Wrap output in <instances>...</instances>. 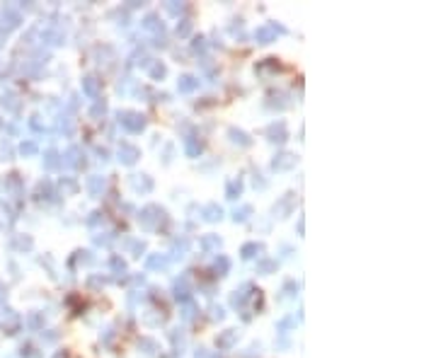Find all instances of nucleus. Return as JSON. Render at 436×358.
I'll return each mask as SVG.
<instances>
[{
	"label": "nucleus",
	"instance_id": "obj_2",
	"mask_svg": "<svg viewBox=\"0 0 436 358\" xmlns=\"http://www.w3.org/2000/svg\"><path fill=\"white\" fill-rule=\"evenodd\" d=\"M139 148L131 146V143H121L119 146V160L124 162V165H133L136 160H139Z\"/></svg>",
	"mask_w": 436,
	"mask_h": 358
},
{
	"label": "nucleus",
	"instance_id": "obj_9",
	"mask_svg": "<svg viewBox=\"0 0 436 358\" xmlns=\"http://www.w3.org/2000/svg\"><path fill=\"white\" fill-rule=\"evenodd\" d=\"M291 206H293V194H286V199L279 203V206H274V216H279V218H284V213L291 211Z\"/></svg>",
	"mask_w": 436,
	"mask_h": 358
},
{
	"label": "nucleus",
	"instance_id": "obj_14",
	"mask_svg": "<svg viewBox=\"0 0 436 358\" xmlns=\"http://www.w3.org/2000/svg\"><path fill=\"white\" fill-rule=\"evenodd\" d=\"M269 140L271 143H284L286 140V131H284V124H279V133H277V126H271L269 129Z\"/></svg>",
	"mask_w": 436,
	"mask_h": 358
},
{
	"label": "nucleus",
	"instance_id": "obj_16",
	"mask_svg": "<svg viewBox=\"0 0 436 358\" xmlns=\"http://www.w3.org/2000/svg\"><path fill=\"white\" fill-rule=\"evenodd\" d=\"M274 269H277V261H271V259H264V261H260V264H257V271H260V274H271V271H274Z\"/></svg>",
	"mask_w": 436,
	"mask_h": 358
},
{
	"label": "nucleus",
	"instance_id": "obj_6",
	"mask_svg": "<svg viewBox=\"0 0 436 358\" xmlns=\"http://www.w3.org/2000/svg\"><path fill=\"white\" fill-rule=\"evenodd\" d=\"M177 87H179V92H194L196 87H199V80L192 78V75H182L179 83H177Z\"/></svg>",
	"mask_w": 436,
	"mask_h": 358
},
{
	"label": "nucleus",
	"instance_id": "obj_5",
	"mask_svg": "<svg viewBox=\"0 0 436 358\" xmlns=\"http://www.w3.org/2000/svg\"><path fill=\"white\" fill-rule=\"evenodd\" d=\"M131 184H133L136 192H150V189H153V182H150L148 175H133Z\"/></svg>",
	"mask_w": 436,
	"mask_h": 358
},
{
	"label": "nucleus",
	"instance_id": "obj_23",
	"mask_svg": "<svg viewBox=\"0 0 436 358\" xmlns=\"http://www.w3.org/2000/svg\"><path fill=\"white\" fill-rule=\"evenodd\" d=\"M250 213H252L250 206H242L240 211H235V213H233V221H235V223H238V221H245V218H247Z\"/></svg>",
	"mask_w": 436,
	"mask_h": 358
},
{
	"label": "nucleus",
	"instance_id": "obj_29",
	"mask_svg": "<svg viewBox=\"0 0 436 358\" xmlns=\"http://www.w3.org/2000/svg\"><path fill=\"white\" fill-rule=\"evenodd\" d=\"M22 358H41V353H37V349H32V346H27V349H22V353H19Z\"/></svg>",
	"mask_w": 436,
	"mask_h": 358
},
{
	"label": "nucleus",
	"instance_id": "obj_12",
	"mask_svg": "<svg viewBox=\"0 0 436 358\" xmlns=\"http://www.w3.org/2000/svg\"><path fill=\"white\" fill-rule=\"evenodd\" d=\"M78 155H80V150L78 148H71L68 153H65V157L61 160L65 167H75V165H80V160H78Z\"/></svg>",
	"mask_w": 436,
	"mask_h": 358
},
{
	"label": "nucleus",
	"instance_id": "obj_21",
	"mask_svg": "<svg viewBox=\"0 0 436 358\" xmlns=\"http://www.w3.org/2000/svg\"><path fill=\"white\" fill-rule=\"evenodd\" d=\"M175 291H177V300H187V298H189V291H187V283L185 281H182V283H179V281H177V285H175Z\"/></svg>",
	"mask_w": 436,
	"mask_h": 358
},
{
	"label": "nucleus",
	"instance_id": "obj_28",
	"mask_svg": "<svg viewBox=\"0 0 436 358\" xmlns=\"http://www.w3.org/2000/svg\"><path fill=\"white\" fill-rule=\"evenodd\" d=\"M150 75H153V78H163V75H165V65L155 63L153 68H150Z\"/></svg>",
	"mask_w": 436,
	"mask_h": 358
},
{
	"label": "nucleus",
	"instance_id": "obj_26",
	"mask_svg": "<svg viewBox=\"0 0 436 358\" xmlns=\"http://www.w3.org/2000/svg\"><path fill=\"white\" fill-rule=\"evenodd\" d=\"M148 269H165V259L163 257H150L148 259Z\"/></svg>",
	"mask_w": 436,
	"mask_h": 358
},
{
	"label": "nucleus",
	"instance_id": "obj_8",
	"mask_svg": "<svg viewBox=\"0 0 436 358\" xmlns=\"http://www.w3.org/2000/svg\"><path fill=\"white\" fill-rule=\"evenodd\" d=\"M87 189H90V194H93V196H100V194H102V189H104V177H90V179H87Z\"/></svg>",
	"mask_w": 436,
	"mask_h": 358
},
{
	"label": "nucleus",
	"instance_id": "obj_25",
	"mask_svg": "<svg viewBox=\"0 0 436 358\" xmlns=\"http://www.w3.org/2000/svg\"><path fill=\"white\" fill-rule=\"evenodd\" d=\"M201 245H204L206 249H211V247L218 249V247H221V240L216 237V235H211V237H204V240H201Z\"/></svg>",
	"mask_w": 436,
	"mask_h": 358
},
{
	"label": "nucleus",
	"instance_id": "obj_36",
	"mask_svg": "<svg viewBox=\"0 0 436 358\" xmlns=\"http://www.w3.org/2000/svg\"><path fill=\"white\" fill-rule=\"evenodd\" d=\"M196 358H211V356H209V351L206 349H199L196 351Z\"/></svg>",
	"mask_w": 436,
	"mask_h": 358
},
{
	"label": "nucleus",
	"instance_id": "obj_32",
	"mask_svg": "<svg viewBox=\"0 0 436 358\" xmlns=\"http://www.w3.org/2000/svg\"><path fill=\"white\" fill-rule=\"evenodd\" d=\"M189 29H192V25H189V22H182V25H179V27H177V34H182V37H187V34H189Z\"/></svg>",
	"mask_w": 436,
	"mask_h": 358
},
{
	"label": "nucleus",
	"instance_id": "obj_15",
	"mask_svg": "<svg viewBox=\"0 0 436 358\" xmlns=\"http://www.w3.org/2000/svg\"><path fill=\"white\" fill-rule=\"evenodd\" d=\"M247 291H250V285H245L242 291H235V295L231 298V303L235 305V307H238V305H242L245 300H247V298H250V293H247Z\"/></svg>",
	"mask_w": 436,
	"mask_h": 358
},
{
	"label": "nucleus",
	"instance_id": "obj_24",
	"mask_svg": "<svg viewBox=\"0 0 436 358\" xmlns=\"http://www.w3.org/2000/svg\"><path fill=\"white\" fill-rule=\"evenodd\" d=\"M228 269H231V261L225 257H218V261H216V271H221V276L223 274H228Z\"/></svg>",
	"mask_w": 436,
	"mask_h": 358
},
{
	"label": "nucleus",
	"instance_id": "obj_30",
	"mask_svg": "<svg viewBox=\"0 0 436 358\" xmlns=\"http://www.w3.org/2000/svg\"><path fill=\"white\" fill-rule=\"evenodd\" d=\"M143 27L158 29V17H155V15H148V17H146V22H143Z\"/></svg>",
	"mask_w": 436,
	"mask_h": 358
},
{
	"label": "nucleus",
	"instance_id": "obj_35",
	"mask_svg": "<svg viewBox=\"0 0 436 358\" xmlns=\"http://www.w3.org/2000/svg\"><path fill=\"white\" fill-rule=\"evenodd\" d=\"M104 109H107V107H104V102H102V104H97V107L93 109V114L95 116H100V114H104Z\"/></svg>",
	"mask_w": 436,
	"mask_h": 358
},
{
	"label": "nucleus",
	"instance_id": "obj_37",
	"mask_svg": "<svg viewBox=\"0 0 436 358\" xmlns=\"http://www.w3.org/2000/svg\"><path fill=\"white\" fill-rule=\"evenodd\" d=\"M214 317H218V320L223 317V310H221V307H214Z\"/></svg>",
	"mask_w": 436,
	"mask_h": 358
},
{
	"label": "nucleus",
	"instance_id": "obj_18",
	"mask_svg": "<svg viewBox=\"0 0 436 358\" xmlns=\"http://www.w3.org/2000/svg\"><path fill=\"white\" fill-rule=\"evenodd\" d=\"M44 167L47 170H54V167H58V155H56L54 150H49L47 157H44Z\"/></svg>",
	"mask_w": 436,
	"mask_h": 358
},
{
	"label": "nucleus",
	"instance_id": "obj_11",
	"mask_svg": "<svg viewBox=\"0 0 436 358\" xmlns=\"http://www.w3.org/2000/svg\"><path fill=\"white\" fill-rule=\"evenodd\" d=\"M221 216H223V208L221 206H216V203H211V206H206L204 208L206 221H221Z\"/></svg>",
	"mask_w": 436,
	"mask_h": 358
},
{
	"label": "nucleus",
	"instance_id": "obj_27",
	"mask_svg": "<svg viewBox=\"0 0 436 358\" xmlns=\"http://www.w3.org/2000/svg\"><path fill=\"white\" fill-rule=\"evenodd\" d=\"M111 269H114L117 274H124V271H126V264H124L119 257H114V259H111Z\"/></svg>",
	"mask_w": 436,
	"mask_h": 358
},
{
	"label": "nucleus",
	"instance_id": "obj_17",
	"mask_svg": "<svg viewBox=\"0 0 436 358\" xmlns=\"http://www.w3.org/2000/svg\"><path fill=\"white\" fill-rule=\"evenodd\" d=\"M83 90L87 92V94H97V80H95V78H85L83 80Z\"/></svg>",
	"mask_w": 436,
	"mask_h": 358
},
{
	"label": "nucleus",
	"instance_id": "obj_13",
	"mask_svg": "<svg viewBox=\"0 0 436 358\" xmlns=\"http://www.w3.org/2000/svg\"><path fill=\"white\" fill-rule=\"evenodd\" d=\"M228 133H231V138H233V140H235V143H240V146H250V143H252V140H250V136H247L245 131L231 129V131H228Z\"/></svg>",
	"mask_w": 436,
	"mask_h": 358
},
{
	"label": "nucleus",
	"instance_id": "obj_19",
	"mask_svg": "<svg viewBox=\"0 0 436 358\" xmlns=\"http://www.w3.org/2000/svg\"><path fill=\"white\" fill-rule=\"evenodd\" d=\"M5 15H8V27H17V25H19V15H17V12H15L12 8H5ZM5 15H3V17H5Z\"/></svg>",
	"mask_w": 436,
	"mask_h": 358
},
{
	"label": "nucleus",
	"instance_id": "obj_38",
	"mask_svg": "<svg viewBox=\"0 0 436 358\" xmlns=\"http://www.w3.org/2000/svg\"><path fill=\"white\" fill-rule=\"evenodd\" d=\"M5 293H8V291H5V288H3V285H0V300H3V298H5Z\"/></svg>",
	"mask_w": 436,
	"mask_h": 358
},
{
	"label": "nucleus",
	"instance_id": "obj_3",
	"mask_svg": "<svg viewBox=\"0 0 436 358\" xmlns=\"http://www.w3.org/2000/svg\"><path fill=\"white\" fill-rule=\"evenodd\" d=\"M277 32H284V29L277 27V25H267V27H260L257 32H255V39H257L260 44H269V41H274Z\"/></svg>",
	"mask_w": 436,
	"mask_h": 358
},
{
	"label": "nucleus",
	"instance_id": "obj_34",
	"mask_svg": "<svg viewBox=\"0 0 436 358\" xmlns=\"http://www.w3.org/2000/svg\"><path fill=\"white\" fill-rule=\"evenodd\" d=\"M182 10H185V5H182V3H179V5H175V3H170V5H167V12H172V15L182 12Z\"/></svg>",
	"mask_w": 436,
	"mask_h": 358
},
{
	"label": "nucleus",
	"instance_id": "obj_22",
	"mask_svg": "<svg viewBox=\"0 0 436 358\" xmlns=\"http://www.w3.org/2000/svg\"><path fill=\"white\" fill-rule=\"evenodd\" d=\"M19 153H22V155H34V153H37V143H32V140L22 143V146H19Z\"/></svg>",
	"mask_w": 436,
	"mask_h": 358
},
{
	"label": "nucleus",
	"instance_id": "obj_31",
	"mask_svg": "<svg viewBox=\"0 0 436 358\" xmlns=\"http://www.w3.org/2000/svg\"><path fill=\"white\" fill-rule=\"evenodd\" d=\"M187 153H189V155H199V153H201V146H196V143L189 140V143H187Z\"/></svg>",
	"mask_w": 436,
	"mask_h": 358
},
{
	"label": "nucleus",
	"instance_id": "obj_20",
	"mask_svg": "<svg viewBox=\"0 0 436 358\" xmlns=\"http://www.w3.org/2000/svg\"><path fill=\"white\" fill-rule=\"evenodd\" d=\"M242 192V184H240V179L238 182H231L228 184V199H238V194Z\"/></svg>",
	"mask_w": 436,
	"mask_h": 358
},
{
	"label": "nucleus",
	"instance_id": "obj_40",
	"mask_svg": "<svg viewBox=\"0 0 436 358\" xmlns=\"http://www.w3.org/2000/svg\"><path fill=\"white\" fill-rule=\"evenodd\" d=\"M0 126H3V124H0Z\"/></svg>",
	"mask_w": 436,
	"mask_h": 358
},
{
	"label": "nucleus",
	"instance_id": "obj_1",
	"mask_svg": "<svg viewBox=\"0 0 436 358\" xmlns=\"http://www.w3.org/2000/svg\"><path fill=\"white\" fill-rule=\"evenodd\" d=\"M119 121L121 126L126 131H131V133H141L146 129V119L141 114H136V111H119Z\"/></svg>",
	"mask_w": 436,
	"mask_h": 358
},
{
	"label": "nucleus",
	"instance_id": "obj_39",
	"mask_svg": "<svg viewBox=\"0 0 436 358\" xmlns=\"http://www.w3.org/2000/svg\"><path fill=\"white\" fill-rule=\"evenodd\" d=\"M54 358H63V353H56V356H54Z\"/></svg>",
	"mask_w": 436,
	"mask_h": 358
},
{
	"label": "nucleus",
	"instance_id": "obj_10",
	"mask_svg": "<svg viewBox=\"0 0 436 358\" xmlns=\"http://www.w3.org/2000/svg\"><path fill=\"white\" fill-rule=\"evenodd\" d=\"M262 249H264V247H262L260 242H250V245H242L240 254H242L245 259H252V257H257V254H260Z\"/></svg>",
	"mask_w": 436,
	"mask_h": 358
},
{
	"label": "nucleus",
	"instance_id": "obj_33",
	"mask_svg": "<svg viewBox=\"0 0 436 358\" xmlns=\"http://www.w3.org/2000/svg\"><path fill=\"white\" fill-rule=\"evenodd\" d=\"M3 104H8L10 109H17V102H15V97H12V94H8V97H3Z\"/></svg>",
	"mask_w": 436,
	"mask_h": 358
},
{
	"label": "nucleus",
	"instance_id": "obj_7",
	"mask_svg": "<svg viewBox=\"0 0 436 358\" xmlns=\"http://www.w3.org/2000/svg\"><path fill=\"white\" fill-rule=\"evenodd\" d=\"M235 339H238V331H235V329H225V334H221V337H218V346H221V349H231L233 344H235Z\"/></svg>",
	"mask_w": 436,
	"mask_h": 358
},
{
	"label": "nucleus",
	"instance_id": "obj_4",
	"mask_svg": "<svg viewBox=\"0 0 436 358\" xmlns=\"http://www.w3.org/2000/svg\"><path fill=\"white\" fill-rule=\"evenodd\" d=\"M293 165H296V155H291V153H281V155H277V160L271 162L274 170H291Z\"/></svg>",
	"mask_w": 436,
	"mask_h": 358
}]
</instances>
